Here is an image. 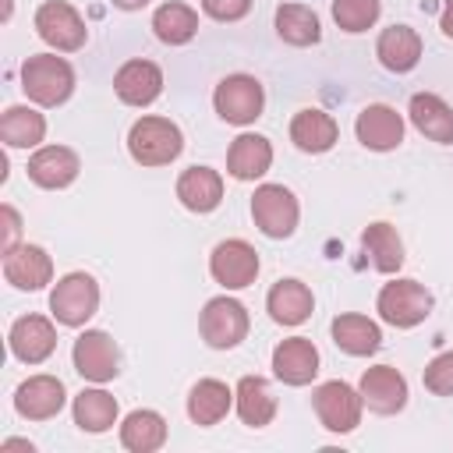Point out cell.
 I'll return each mask as SVG.
<instances>
[{
	"label": "cell",
	"instance_id": "52a82bcc",
	"mask_svg": "<svg viewBox=\"0 0 453 453\" xmlns=\"http://www.w3.org/2000/svg\"><path fill=\"white\" fill-rule=\"evenodd\" d=\"M35 32H39V39L46 46H53L60 53H74L88 39V28H85L81 14L67 0H46V4H39V11H35Z\"/></svg>",
	"mask_w": 453,
	"mask_h": 453
},
{
	"label": "cell",
	"instance_id": "4fadbf2b",
	"mask_svg": "<svg viewBox=\"0 0 453 453\" xmlns=\"http://www.w3.org/2000/svg\"><path fill=\"white\" fill-rule=\"evenodd\" d=\"M354 131H357V142L372 152H389L403 142V117L386 106V103H372L357 113L354 120Z\"/></svg>",
	"mask_w": 453,
	"mask_h": 453
},
{
	"label": "cell",
	"instance_id": "ba28073f",
	"mask_svg": "<svg viewBox=\"0 0 453 453\" xmlns=\"http://www.w3.org/2000/svg\"><path fill=\"white\" fill-rule=\"evenodd\" d=\"M198 329H202V340L216 350H230L237 347L244 336H248V311L241 301L234 297H212L205 301L202 308V319H198Z\"/></svg>",
	"mask_w": 453,
	"mask_h": 453
},
{
	"label": "cell",
	"instance_id": "1f68e13d",
	"mask_svg": "<svg viewBox=\"0 0 453 453\" xmlns=\"http://www.w3.org/2000/svg\"><path fill=\"white\" fill-rule=\"evenodd\" d=\"M276 35L290 46H311L322 39L319 14L308 4H283L276 11Z\"/></svg>",
	"mask_w": 453,
	"mask_h": 453
},
{
	"label": "cell",
	"instance_id": "603a6c76",
	"mask_svg": "<svg viewBox=\"0 0 453 453\" xmlns=\"http://www.w3.org/2000/svg\"><path fill=\"white\" fill-rule=\"evenodd\" d=\"M265 308H269L273 322H280V326H301L311 315L315 297H311V290L301 280H276L273 290H269V297H265Z\"/></svg>",
	"mask_w": 453,
	"mask_h": 453
},
{
	"label": "cell",
	"instance_id": "ab89813d",
	"mask_svg": "<svg viewBox=\"0 0 453 453\" xmlns=\"http://www.w3.org/2000/svg\"><path fill=\"white\" fill-rule=\"evenodd\" d=\"M149 0H113V7H120V11H138V7H145Z\"/></svg>",
	"mask_w": 453,
	"mask_h": 453
},
{
	"label": "cell",
	"instance_id": "83f0119b",
	"mask_svg": "<svg viewBox=\"0 0 453 453\" xmlns=\"http://www.w3.org/2000/svg\"><path fill=\"white\" fill-rule=\"evenodd\" d=\"M336 134L340 127L326 110H297L290 120V142L301 152H326L336 145Z\"/></svg>",
	"mask_w": 453,
	"mask_h": 453
},
{
	"label": "cell",
	"instance_id": "7a4b0ae2",
	"mask_svg": "<svg viewBox=\"0 0 453 453\" xmlns=\"http://www.w3.org/2000/svg\"><path fill=\"white\" fill-rule=\"evenodd\" d=\"M21 88L39 106H60L74 92V71L64 57L35 53L21 64Z\"/></svg>",
	"mask_w": 453,
	"mask_h": 453
},
{
	"label": "cell",
	"instance_id": "8fae6325",
	"mask_svg": "<svg viewBox=\"0 0 453 453\" xmlns=\"http://www.w3.org/2000/svg\"><path fill=\"white\" fill-rule=\"evenodd\" d=\"M74 372L88 382H110L117 372H120V354H117V343L103 333V329H85L78 340H74Z\"/></svg>",
	"mask_w": 453,
	"mask_h": 453
},
{
	"label": "cell",
	"instance_id": "6da1fadb",
	"mask_svg": "<svg viewBox=\"0 0 453 453\" xmlns=\"http://www.w3.org/2000/svg\"><path fill=\"white\" fill-rule=\"evenodd\" d=\"M184 134L170 117H142L127 131V152L142 166H166L180 156Z\"/></svg>",
	"mask_w": 453,
	"mask_h": 453
},
{
	"label": "cell",
	"instance_id": "277c9868",
	"mask_svg": "<svg viewBox=\"0 0 453 453\" xmlns=\"http://www.w3.org/2000/svg\"><path fill=\"white\" fill-rule=\"evenodd\" d=\"M251 216H255V226L265 237L283 241V237H290L297 230L301 209H297V198H294L290 188H283V184H262L251 195Z\"/></svg>",
	"mask_w": 453,
	"mask_h": 453
},
{
	"label": "cell",
	"instance_id": "d6986e66",
	"mask_svg": "<svg viewBox=\"0 0 453 453\" xmlns=\"http://www.w3.org/2000/svg\"><path fill=\"white\" fill-rule=\"evenodd\" d=\"M4 276L18 290H39L53 280V262L39 244H18L4 255Z\"/></svg>",
	"mask_w": 453,
	"mask_h": 453
},
{
	"label": "cell",
	"instance_id": "484cf974",
	"mask_svg": "<svg viewBox=\"0 0 453 453\" xmlns=\"http://www.w3.org/2000/svg\"><path fill=\"white\" fill-rule=\"evenodd\" d=\"M269 163H273V145H269V138H262V134H237V138L230 142V152H226V170H230V177H237V180H255V177H262V173L269 170Z\"/></svg>",
	"mask_w": 453,
	"mask_h": 453
},
{
	"label": "cell",
	"instance_id": "4dcf8cb0",
	"mask_svg": "<svg viewBox=\"0 0 453 453\" xmlns=\"http://www.w3.org/2000/svg\"><path fill=\"white\" fill-rule=\"evenodd\" d=\"M120 442L131 453H152L166 442V421L156 411H131L120 425Z\"/></svg>",
	"mask_w": 453,
	"mask_h": 453
},
{
	"label": "cell",
	"instance_id": "ac0fdd59",
	"mask_svg": "<svg viewBox=\"0 0 453 453\" xmlns=\"http://www.w3.org/2000/svg\"><path fill=\"white\" fill-rule=\"evenodd\" d=\"M25 170H28V177H32L39 188L57 191V188H67V184L78 177L81 163H78L74 149H67V145H42V149L32 152V159H28Z\"/></svg>",
	"mask_w": 453,
	"mask_h": 453
},
{
	"label": "cell",
	"instance_id": "3957f363",
	"mask_svg": "<svg viewBox=\"0 0 453 453\" xmlns=\"http://www.w3.org/2000/svg\"><path fill=\"white\" fill-rule=\"evenodd\" d=\"M432 304H435L432 290H425L418 280H393L379 290V301H375L382 322H389L396 329H411V326L425 322L432 315Z\"/></svg>",
	"mask_w": 453,
	"mask_h": 453
},
{
	"label": "cell",
	"instance_id": "5b68a950",
	"mask_svg": "<svg viewBox=\"0 0 453 453\" xmlns=\"http://www.w3.org/2000/svg\"><path fill=\"white\" fill-rule=\"evenodd\" d=\"M212 106L226 124H241L244 127V124L258 120V113L265 106L262 81L251 78V74H226L212 92Z\"/></svg>",
	"mask_w": 453,
	"mask_h": 453
},
{
	"label": "cell",
	"instance_id": "d6a6232c",
	"mask_svg": "<svg viewBox=\"0 0 453 453\" xmlns=\"http://www.w3.org/2000/svg\"><path fill=\"white\" fill-rule=\"evenodd\" d=\"M117 421V400L106 389H81L74 396V425L81 432H106Z\"/></svg>",
	"mask_w": 453,
	"mask_h": 453
},
{
	"label": "cell",
	"instance_id": "5bb4252c",
	"mask_svg": "<svg viewBox=\"0 0 453 453\" xmlns=\"http://www.w3.org/2000/svg\"><path fill=\"white\" fill-rule=\"evenodd\" d=\"M7 343H11V354H14L18 361L39 365V361H46V357L57 350V329H53V322L42 319V315H21V319L11 326Z\"/></svg>",
	"mask_w": 453,
	"mask_h": 453
},
{
	"label": "cell",
	"instance_id": "30bf717a",
	"mask_svg": "<svg viewBox=\"0 0 453 453\" xmlns=\"http://www.w3.org/2000/svg\"><path fill=\"white\" fill-rule=\"evenodd\" d=\"M209 273L219 287L226 290H241L248 283H255L258 276V251L241 241V237H230V241H219L209 255Z\"/></svg>",
	"mask_w": 453,
	"mask_h": 453
},
{
	"label": "cell",
	"instance_id": "f546056e",
	"mask_svg": "<svg viewBox=\"0 0 453 453\" xmlns=\"http://www.w3.org/2000/svg\"><path fill=\"white\" fill-rule=\"evenodd\" d=\"M46 134V117L32 106H7L0 117V138L11 149H35Z\"/></svg>",
	"mask_w": 453,
	"mask_h": 453
},
{
	"label": "cell",
	"instance_id": "7402d4cb",
	"mask_svg": "<svg viewBox=\"0 0 453 453\" xmlns=\"http://www.w3.org/2000/svg\"><path fill=\"white\" fill-rule=\"evenodd\" d=\"M177 198L191 212H212L223 202V177L212 166H188L177 177Z\"/></svg>",
	"mask_w": 453,
	"mask_h": 453
},
{
	"label": "cell",
	"instance_id": "9c48e42d",
	"mask_svg": "<svg viewBox=\"0 0 453 453\" xmlns=\"http://www.w3.org/2000/svg\"><path fill=\"white\" fill-rule=\"evenodd\" d=\"M311 403H315V414H319L322 428H329V432H340V435H343V432H354V428L361 425V407H365V400H361L357 389H350V386L340 382V379L322 382V386L315 389Z\"/></svg>",
	"mask_w": 453,
	"mask_h": 453
},
{
	"label": "cell",
	"instance_id": "2e32d148",
	"mask_svg": "<svg viewBox=\"0 0 453 453\" xmlns=\"http://www.w3.org/2000/svg\"><path fill=\"white\" fill-rule=\"evenodd\" d=\"M113 92L127 106H149L163 92V71L152 60H127L113 74Z\"/></svg>",
	"mask_w": 453,
	"mask_h": 453
},
{
	"label": "cell",
	"instance_id": "d4e9b609",
	"mask_svg": "<svg viewBox=\"0 0 453 453\" xmlns=\"http://www.w3.org/2000/svg\"><path fill=\"white\" fill-rule=\"evenodd\" d=\"M333 343L350 354V357H368L379 350L382 343V333L379 326L368 319V315H357V311H347V315H336L333 319Z\"/></svg>",
	"mask_w": 453,
	"mask_h": 453
},
{
	"label": "cell",
	"instance_id": "8d00e7d4",
	"mask_svg": "<svg viewBox=\"0 0 453 453\" xmlns=\"http://www.w3.org/2000/svg\"><path fill=\"white\" fill-rule=\"evenodd\" d=\"M202 11L216 21H241L251 11V0H202Z\"/></svg>",
	"mask_w": 453,
	"mask_h": 453
},
{
	"label": "cell",
	"instance_id": "836d02e7",
	"mask_svg": "<svg viewBox=\"0 0 453 453\" xmlns=\"http://www.w3.org/2000/svg\"><path fill=\"white\" fill-rule=\"evenodd\" d=\"M361 244H365V251L372 255V265H375L379 273H396V269L403 265V241L396 237V230H393L389 223H372V226H365Z\"/></svg>",
	"mask_w": 453,
	"mask_h": 453
},
{
	"label": "cell",
	"instance_id": "60d3db41",
	"mask_svg": "<svg viewBox=\"0 0 453 453\" xmlns=\"http://www.w3.org/2000/svg\"><path fill=\"white\" fill-rule=\"evenodd\" d=\"M4 449H32V442H25V439H7Z\"/></svg>",
	"mask_w": 453,
	"mask_h": 453
},
{
	"label": "cell",
	"instance_id": "e0dca14e",
	"mask_svg": "<svg viewBox=\"0 0 453 453\" xmlns=\"http://www.w3.org/2000/svg\"><path fill=\"white\" fill-rule=\"evenodd\" d=\"M273 372L287 386H308L319 375V350L304 336H290L273 350Z\"/></svg>",
	"mask_w": 453,
	"mask_h": 453
},
{
	"label": "cell",
	"instance_id": "7c38bea8",
	"mask_svg": "<svg viewBox=\"0 0 453 453\" xmlns=\"http://www.w3.org/2000/svg\"><path fill=\"white\" fill-rule=\"evenodd\" d=\"M357 393H361V400H365L368 411H375V414H396L407 403V379L393 365H375V368H368L361 375Z\"/></svg>",
	"mask_w": 453,
	"mask_h": 453
},
{
	"label": "cell",
	"instance_id": "44dd1931",
	"mask_svg": "<svg viewBox=\"0 0 453 453\" xmlns=\"http://www.w3.org/2000/svg\"><path fill=\"white\" fill-rule=\"evenodd\" d=\"M375 57L386 71L403 74L421 60V35L411 25H389V28H382V35L375 42Z\"/></svg>",
	"mask_w": 453,
	"mask_h": 453
},
{
	"label": "cell",
	"instance_id": "4316f807",
	"mask_svg": "<svg viewBox=\"0 0 453 453\" xmlns=\"http://www.w3.org/2000/svg\"><path fill=\"white\" fill-rule=\"evenodd\" d=\"M234 403H237L241 421L251 428H265L276 418V396L262 375H244L234 389Z\"/></svg>",
	"mask_w": 453,
	"mask_h": 453
},
{
	"label": "cell",
	"instance_id": "8992f818",
	"mask_svg": "<svg viewBox=\"0 0 453 453\" xmlns=\"http://www.w3.org/2000/svg\"><path fill=\"white\" fill-rule=\"evenodd\" d=\"M99 308V283L88 273H67L50 294V311L64 326H85Z\"/></svg>",
	"mask_w": 453,
	"mask_h": 453
},
{
	"label": "cell",
	"instance_id": "74e56055",
	"mask_svg": "<svg viewBox=\"0 0 453 453\" xmlns=\"http://www.w3.org/2000/svg\"><path fill=\"white\" fill-rule=\"evenodd\" d=\"M0 216H4V241H0V251L7 255L11 248H18V237H21V216L14 212V205H4Z\"/></svg>",
	"mask_w": 453,
	"mask_h": 453
},
{
	"label": "cell",
	"instance_id": "cb8c5ba5",
	"mask_svg": "<svg viewBox=\"0 0 453 453\" xmlns=\"http://www.w3.org/2000/svg\"><path fill=\"white\" fill-rule=\"evenodd\" d=\"M230 403H234V389L226 382H219V379H198L191 386V393H188V418L195 425L209 428V425H219L226 418Z\"/></svg>",
	"mask_w": 453,
	"mask_h": 453
},
{
	"label": "cell",
	"instance_id": "d590c367",
	"mask_svg": "<svg viewBox=\"0 0 453 453\" xmlns=\"http://www.w3.org/2000/svg\"><path fill=\"white\" fill-rule=\"evenodd\" d=\"M425 389L435 396H453V350H442L425 365Z\"/></svg>",
	"mask_w": 453,
	"mask_h": 453
},
{
	"label": "cell",
	"instance_id": "9a60e30c",
	"mask_svg": "<svg viewBox=\"0 0 453 453\" xmlns=\"http://www.w3.org/2000/svg\"><path fill=\"white\" fill-rule=\"evenodd\" d=\"M64 382L57 375H32L18 386L14 393V411L28 421H46V418H57L60 407H64Z\"/></svg>",
	"mask_w": 453,
	"mask_h": 453
},
{
	"label": "cell",
	"instance_id": "e575fe53",
	"mask_svg": "<svg viewBox=\"0 0 453 453\" xmlns=\"http://www.w3.org/2000/svg\"><path fill=\"white\" fill-rule=\"evenodd\" d=\"M379 0H333V21L343 32H365L379 21Z\"/></svg>",
	"mask_w": 453,
	"mask_h": 453
},
{
	"label": "cell",
	"instance_id": "ffe728a7",
	"mask_svg": "<svg viewBox=\"0 0 453 453\" xmlns=\"http://www.w3.org/2000/svg\"><path fill=\"white\" fill-rule=\"evenodd\" d=\"M407 113H411V124L425 138H432L439 145H449L453 142V106L442 96H435V92H414Z\"/></svg>",
	"mask_w": 453,
	"mask_h": 453
},
{
	"label": "cell",
	"instance_id": "f35d334b",
	"mask_svg": "<svg viewBox=\"0 0 453 453\" xmlns=\"http://www.w3.org/2000/svg\"><path fill=\"white\" fill-rule=\"evenodd\" d=\"M439 25H442V32L453 39V0H446V7H442V18H439Z\"/></svg>",
	"mask_w": 453,
	"mask_h": 453
},
{
	"label": "cell",
	"instance_id": "f1b7e54d",
	"mask_svg": "<svg viewBox=\"0 0 453 453\" xmlns=\"http://www.w3.org/2000/svg\"><path fill=\"white\" fill-rule=\"evenodd\" d=\"M152 32H156V39L166 42V46H184V42H191L195 32H198V14H195L188 4L170 0V4L156 7V14H152Z\"/></svg>",
	"mask_w": 453,
	"mask_h": 453
}]
</instances>
